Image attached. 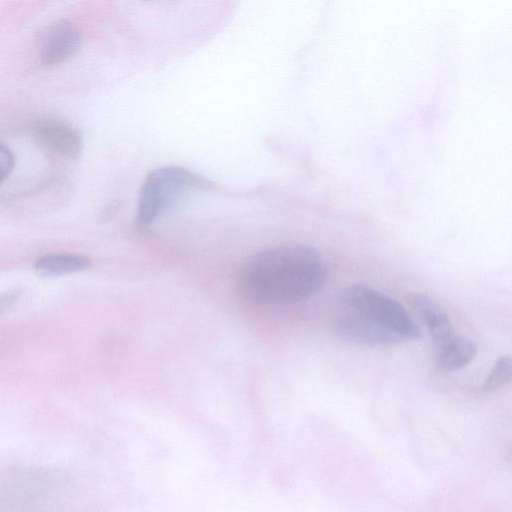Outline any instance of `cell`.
I'll return each mask as SVG.
<instances>
[{"mask_svg":"<svg viewBox=\"0 0 512 512\" xmlns=\"http://www.w3.org/2000/svg\"><path fill=\"white\" fill-rule=\"evenodd\" d=\"M327 279V267L317 250L286 244L251 257L239 274L240 293L255 303H292L317 293Z\"/></svg>","mask_w":512,"mask_h":512,"instance_id":"obj_1","label":"cell"},{"mask_svg":"<svg viewBox=\"0 0 512 512\" xmlns=\"http://www.w3.org/2000/svg\"><path fill=\"white\" fill-rule=\"evenodd\" d=\"M71 488L68 473L55 467L24 464L0 471V512H47Z\"/></svg>","mask_w":512,"mask_h":512,"instance_id":"obj_2","label":"cell"},{"mask_svg":"<svg viewBox=\"0 0 512 512\" xmlns=\"http://www.w3.org/2000/svg\"><path fill=\"white\" fill-rule=\"evenodd\" d=\"M214 184L183 167L155 168L146 176L139 193L138 220L151 224L183 188L211 189Z\"/></svg>","mask_w":512,"mask_h":512,"instance_id":"obj_3","label":"cell"},{"mask_svg":"<svg viewBox=\"0 0 512 512\" xmlns=\"http://www.w3.org/2000/svg\"><path fill=\"white\" fill-rule=\"evenodd\" d=\"M342 299L354 311L389 328L405 341L420 336L419 327L399 302L369 286L350 285L343 290Z\"/></svg>","mask_w":512,"mask_h":512,"instance_id":"obj_4","label":"cell"},{"mask_svg":"<svg viewBox=\"0 0 512 512\" xmlns=\"http://www.w3.org/2000/svg\"><path fill=\"white\" fill-rule=\"evenodd\" d=\"M334 331L343 341L360 345H394L405 341L389 328L356 311L340 317Z\"/></svg>","mask_w":512,"mask_h":512,"instance_id":"obj_5","label":"cell"},{"mask_svg":"<svg viewBox=\"0 0 512 512\" xmlns=\"http://www.w3.org/2000/svg\"><path fill=\"white\" fill-rule=\"evenodd\" d=\"M80 44L81 35L78 28L69 20H57L42 33L39 57L44 65L60 64L74 56Z\"/></svg>","mask_w":512,"mask_h":512,"instance_id":"obj_6","label":"cell"},{"mask_svg":"<svg viewBox=\"0 0 512 512\" xmlns=\"http://www.w3.org/2000/svg\"><path fill=\"white\" fill-rule=\"evenodd\" d=\"M413 304L426 324L436 350L457 336L448 314L431 297L416 294L413 297Z\"/></svg>","mask_w":512,"mask_h":512,"instance_id":"obj_7","label":"cell"},{"mask_svg":"<svg viewBox=\"0 0 512 512\" xmlns=\"http://www.w3.org/2000/svg\"><path fill=\"white\" fill-rule=\"evenodd\" d=\"M38 139L52 150L68 156H76L82 147L79 132L71 125L57 120H47L35 128Z\"/></svg>","mask_w":512,"mask_h":512,"instance_id":"obj_8","label":"cell"},{"mask_svg":"<svg viewBox=\"0 0 512 512\" xmlns=\"http://www.w3.org/2000/svg\"><path fill=\"white\" fill-rule=\"evenodd\" d=\"M477 354V346L469 339L456 336L436 350V364L445 372H453L468 365Z\"/></svg>","mask_w":512,"mask_h":512,"instance_id":"obj_9","label":"cell"},{"mask_svg":"<svg viewBox=\"0 0 512 512\" xmlns=\"http://www.w3.org/2000/svg\"><path fill=\"white\" fill-rule=\"evenodd\" d=\"M90 266L87 257L78 254H49L39 258L34 267L42 277H59L86 270Z\"/></svg>","mask_w":512,"mask_h":512,"instance_id":"obj_10","label":"cell"},{"mask_svg":"<svg viewBox=\"0 0 512 512\" xmlns=\"http://www.w3.org/2000/svg\"><path fill=\"white\" fill-rule=\"evenodd\" d=\"M511 358L509 355L500 357L483 384V390L486 392H494L501 389L510 382L511 379Z\"/></svg>","mask_w":512,"mask_h":512,"instance_id":"obj_11","label":"cell"},{"mask_svg":"<svg viewBox=\"0 0 512 512\" xmlns=\"http://www.w3.org/2000/svg\"><path fill=\"white\" fill-rule=\"evenodd\" d=\"M14 167V156L7 146L0 143V184L11 173Z\"/></svg>","mask_w":512,"mask_h":512,"instance_id":"obj_12","label":"cell"},{"mask_svg":"<svg viewBox=\"0 0 512 512\" xmlns=\"http://www.w3.org/2000/svg\"><path fill=\"white\" fill-rule=\"evenodd\" d=\"M22 290L19 287L0 293V315L7 312L19 300Z\"/></svg>","mask_w":512,"mask_h":512,"instance_id":"obj_13","label":"cell"}]
</instances>
